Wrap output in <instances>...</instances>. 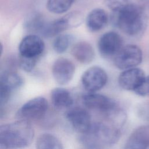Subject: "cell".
<instances>
[{
  "label": "cell",
  "mask_w": 149,
  "mask_h": 149,
  "mask_svg": "<svg viewBox=\"0 0 149 149\" xmlns=\"http://www.w3.org/2000/svg\"><path fill=\"white\" fill-rule=\"evenodd\" d=\"M75 0H47L48 10L55 14H61L67 12Z\"/></svg>",
  "instance_id": "obj_20"
},
{
  "label": "cell",
  "mask_w": 149,
  "mask_h": 149,
  "mask_svg": "<svg viewBox=\"0 0 149 149\" xmlns=\"http://www.w3.org/2000/svg\"><path fill=\"white\" fill-rule=\"evenodd\" d=\"M71 54L78 62L84 64L91 62L95 56L92 45L86 41L76 42L71 49Z\"/></svg>",
  "instance_id": "obj_15"
},
{
  "label": "cell",
  "mask_w": 149,
  "mask_h": 149,
  "mask_svg": "<svg viewBox=\"0 0 149 149\" xmlns=\"http://www.w3.org/2000/svg\"><path fill=\"white\" fill-rule=\"evenodd\" d=\"M23 84V78L16 72L6 71L1 74L0 86L4 87L11 91L20 88Z\"/></svg>",
  "instance_id": "obj_18"
},
{
  "label": "cell",
  "mask_w": 149,
  "mask_h": 149,
  "mask_svg": "<svg viewBox=\"0 0 149 149\" xmlns=\"http://www.w3.org/2000/svg\"><path fill=\"white\" fill-rule=\"evenodd\" d=\"M111 22L130 36L140 34L146 27V16L143 5L131 3L112 11Z\"/></svg>",
  "instance_id": "obj_1"
},
{
  "label": "cell",
  "mask_w": 149,
  "mask_h": 149,
  "mask_svg": "<svg viewBox=\"0 0 149 149\" xmlns=\"http://www.w3.org/2000/svg\"><path fill=\"white\" fill-rule=\"evenodd\" d=\"M37 60V59L27 58L20 56L19 65L20 69L23 70L26 72H30L34 69L36 65Z\"/></svg>",
  "instance_id": "obj_23"
},
{
  "label": "cell",
  "mask_w": 149,
  "mask_h": 149,
  "mask_svg": "<svg viewBox=\"0 0 149 149\" xmlns=\"http://www.w3.org/2000/svg\"><path fill=\"white\" fill-rule=\"evenodd\" d=\"M123 47L121 36L115 31L103 34L98 40V48L100 54L104 58L114 57Z\"/></svg>",
  "instance_id": "obj_9"
},
{
  "label": "cell",
  "mask_w": 149,
  "mask_h": 149,
  "mask_svg": "<svg viewBox=\"0 0 149 149\" xmlns=\"http://www.w3.org/2000/svg\"><path fill=\"white\" fill-rule=\"evenodd\" d=\"M83 102L87 108L100 112L105 116L115 109L118 105L108 97L94 93H89L83 95Z\"/></svg>",
  "instance_id": "obj_8"
},
{
  "label": "cell",
  "mask_w": 149,
  "mask_h": 149,
  "mask_svg": "<svg viewBox=\"0 0 149 149\" xmlns=\"http://www.w3.org/2000/svg\"><path fill=\"white\" fill-rule=\"evenodd\" d=\"M38 149H62L61 141L55 135L51 133H43L38 136L36 142Z\"/></svg>",
  "instance_id": "obj_19"
},
{
  "label": "cell",
  "mask_w": 149,
  "mask_h": 149,
  "mask_svg": "<svg viewBox=\"0 0 149 149\" xmlns=\"http://www.w3.org/2000/svg\"><path fill=\"white\" fill-rule=\"evenodd\" d=\"M75 66L69 59L59 58L52 66V73L55 81L60 85L69 83L73 77Z\"/></svg>",
  "instance_id": "obj_12"
},
{
  "label": "cell",
  "mask_w": 149,
  "mask_h": 149,
  "mask_svg": "<svg viewBox=\"0 0 149 149\" xmlns=\"http://www.w3.org/2000/svg\"><path fill=\"white\" fill-rule=\"evenodd\" d=\"M44 49L45 44L43 40L36 34L25 36L19 45L20 56L27 58L38 59Z\"/></svg>",
  "instance_id": "obj_10"
},
{
  "label": "cell",
  "mask_w": 149,
  "mask_h": 149,
  "mask_svg": "<svg viewBox=\"0 0 149 149\" xmlns=\"http://www.w3.org/2000/svg\"><path fill=\"white\" fill-rule=\"evenodd\" d=\"M142 59L141 49L136 45L128 44L122 47L113 57V62L117 68L125 70L136 67Z\"/></svg>",
  "instance_id": "obj_6"
},
{
  "label": "cell",
  "mask_w": 149,
  "mask_h": 149,
  "mask_svg": "<svg viewBox=\"0 0 149 149\" xmlns=\"http://www.w3.org/2000/svg\"><path fill=\"white\" fill-rule=\"evenodd\" d=\"M145 1L146 0H106L105 4L112 11H113L131 3L142 5Z\"/></svg>",
  "instance_id": "obj_22"
},
{
  "label": "cell",
  "mask_w": 149,
  "mask_h": 149,
  "mask_svg": "<svg viewBox=\"0 0 149 149\" xmlns=\"http://www.w3.org/2000/svg\"><path fill=\"white\" fill-rule=\"evenodd\" d=\"M65 118L73 130L79 134L85 132L92 124L91 115L84 108L74 107L68 109Z\"/></svg>",
  "instance_id": "obj_11"
},
{
  "label": "cell",
  "mask_w": 149,
  "mask_h": 149,
  "mask_svg": "<svg viewBox=\"0 0 149 149\" xmlns=\"http://www.w3.org/2000/svg\"><path fill=\"white\" fill-rule=\"evenodd\" d=\"M48 108L47 100L42 97H34L23 104L16 113L18 119L37 120L46 114Z\"/></svg>",
  "instance_id": "obj_5"
},
{
  "label": "cell",
  "mask_w": 149,
  "mask_h": 149,
  "mask_svg": "<svg viewBox=\"0 0 149 149\" xmlns=\"http://www.w3.org/2000/svg\"><path fill=\"white\" fill-rule=\"evenodd\" d=\"M81 81L86 91L89 93H94L105 86L108 81V76L104 69L94 66L87 69L83 73Z\"/></svg>",
  "instance_id": "obj_7"
},
{
  "label": "cell",
  "mask_w": 149,
  "mask_h": 149,
  "mask_svg": "<svg viewBox=\"0 0 149 149\" xmlns=\"http://www.w3.org/2000/svg\"><path fill=\"white\" fill-rule=\"evenodd\" d=\"M83 22V16L79 12H71L66 16L50 22L45 23L40 34L50 38L65 30L77 27Z\"/></svg>",
  "instance_id": "obj_4"
},
{
  "label": "cell",
  "mask_w": 149,
  "mask_h": 149,
  "mask_svg": "<svg viewBox=\"0 0 149 149\" xmlns=\"http://www.w3.org/2000/svg\"><path fill=\"white\" fill-rule=\"evenodd\" d=\"M51 100L54 107L59 109L68 108L73 104V99L70 93L62 87H56L52 90Z\"/></svg>",
  "instance_id": "obj_17"
},
{
  "label": "cell",
  "mask_w": 149,
  "mask_h": 149,
  "mask_svg": "<svg viewBox=\"0 0 149 149\" xmlns=\"http://www.w3.org/2000/svg\"><path fill=\"white\" fill-rule=\"evenodd\" d=\"M134 92L139 96H149V75L144 77L140 85L134 90Z\"/></svg>",
  "instance_id": "obj_24"
},
{
  "label": "cell",
  "mask_w": 149,
  "mask_h": 149,
  "mask_svg": "<svg viewBox=\"0 0 149 149\" xmlns=\"http://www.w3.org/2000/svg\"><path fill=\"white\" fill-rule=\"evenodd\" d=\"M73 40V36L68 34H59L53 42V49L58 54L65 52L69 47Z\"/></svg>",
  "instance_id": "obj_21"
},
{
  "label": "cell",
  "mask_w": 149,
  "mask_h": 149,
  "mask_svg": "<svg viewBox=\"0 0 149 149\" xmlns=\"http://www.w3.org/2000/svg\"><path fill=\"white\" fill-rule=\"evenodd\" d=\"M145 77V73L141 69L134 67L123 70L119 76L118 83L123 90L134 91Z\"/></svg>",
  "instance_id": "obj_13"
},
{
  "label": "cell",
  "mask_w": 149,
  "mask_h": 149,
  "mask_svg": "<svg viewBox=\"0 0 149 149\" xmlns=\"http://www.w3.org/2000/svg\"><path fill=\"white\" fill-rule=\"evenodd\" d=\"M79 142L87 148H103L115 144L119 140L120 128L108 123H92L85 132L80 134Z\"/></svg>",
  "instance_id": "obj_3"
},
{
  "label": "cell",
  "mask_w": 149,
  "mask_h": 149,
  "mask_svg": "<svg viewBox=\"0 0 149 149\" xmlns=\"http://www.w3.org/2000/svg\"><path fill=\"white\" fill-rule=\"evenodd\" d=\"M149 147V124L139 126L128 137L125 148L146 149Z\"/></svg>",
  "instance_id": "obj_14"
},
{
  "label": "cell",
  "mask_w": 149,
  "mask_h": 149,
  "mask_svg": "<svg viewBox=\"0 0 149 149\" xmlns=\"http://www.w3.org/2000/svg\"><path fill=\"white\" fill-rule=\"evenodd\" d=\"M34 137V130L29 121L19 119L0 127V148L10 149L29 146Z\"/></svg>",
  "instance_id": "obj_2"
},
{
  "label": "cell",
  "mask_w": 149,
  "mask_h": 149,
  "mask_svg": "<svg viewBox=\"0 0 149 149\" xmlns=\"http://www.w3.org/2000/svg\"><path fill=\"white\" fill-rule=\"evenodd\" d=\"M108 20V17L105 10L101 8H95L88 14L86 23L87 29L90 31L97 32L107 25Z\"/></svg>",
  "instance_id": "obj_16"
}]
</instances>
